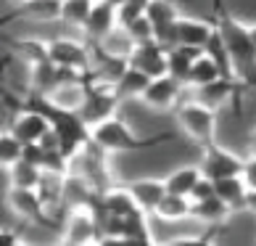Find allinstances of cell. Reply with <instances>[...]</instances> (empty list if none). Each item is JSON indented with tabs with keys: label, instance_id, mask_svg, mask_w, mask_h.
Instances as JSON below:
<instances>
[{
	"label": "cell",
	"instance_id": "1",
	"mask_svg": "<svg viewBox=\"0 0 256 246\" xmlns=\"http://www.w3.org/2000/svg\"><path fill=\"white\" fill-rule=\"evenodd\" d=\"M216 30H220L224 48L230 53L232 69L246 90H256V45L251 40V30L243 22H238L227 8H220L212 14Z\"/></svg>",
	"mask_w": 256,
	"mask_h": 246
},
{
	"label": "cell",
	"instance_id": "2",
	"mask_svg": "<svg viewBox=\"0 0 256 246\" xmlns=\"http://www.w3.org/2000/svg\"><path fill=\"white\" fill-rule=\"evenodd\" d=\"M177 132H158L150 138H140L132 132V127L127 125L119 114H114L108 119L92 125V143L100 146L106 154H132V151H146V148H156L164 146L169 140H174Z\"/></svg>",
	"mask_w": 256,
	"mask_h": 246
},
{
	"label": "cell",
	"instance_id": "3",
	"mask_svg": "<svg viewBox=\"0 0 256 246\" xmlns=\"http://www.w3.org/2000/svg\"><path fill=\"white\" fill-rule=\"evenodd\" d=\"M177 125L180 132L196 143L198 148H204L216 140V114L214 106H208L204 101H185L177 106Z\"/></svg>",
	"mask_w": 256,
	"mask_h": 246
},
{
	"label": "cell",
	"instance_id": "4",
	"mask_svg": "<svg viewBox=\"0 0 256 246\" xmlns=\"http://www.w3.org/2000/svg\"><path fill=\"white\" fill-rule=\"evenodd\" d=\"M119 93L116 88H114V82H100V80H92L90 82V90H88V98H84V103L80 106L77 114L88 122V125H98V122L114 117L119 111Z\"/></svg>",
	"mask_w": 256,
	"mask_h": 246
},
{
	"label": "cell",
	"instance_id": "5",
	"mask_svg": "<svg viewBox=\"0 0 256 246\" xmlns=\"http://www.w3.org/2000/svg\"><path fill=\"white\" fill-rule=\"evenodd\" d=\"M243 164H246L243 156L232 154L230 148L220 146L216 140L201 148V162H198L204 177H208V180H222V177L243 175Z\"/></svg>",
	"mask_w": 256,
	"mask_h": 246
},
{
	"label": "cell",
	"instance_id": "6",
	"mask_svg": "<svg viewBox=\"0 0 256 246\" xmlns=\"http://www.w3.org/2000/svg\"><path fill=\"white\" fill-rule=\"evenodd\" d=\"M100 220L92 204H77L69 206V217L64 222V243H88V241H100Z\"/></svg>",
	"mask_w": 256,
	"mask_h": 246
},
{
	"label": "cell",
	"instance_id": "7",
	"mask_svg": "<svg viewBox=\"0 0 256 246\" xmlns=\"http://www.w3.org/2000/svg\"><path fill=\"white\" fill-rule=\"evenodd\" d=\"M6 201H8V206H11L18 217H24L26 222L42 225V228H48V225H50L48 204H45V198L40 196V191H37V188L11 185V188L6 191Z\"/></svg>",
	"mask_w": 256,
	"mask_h": 246
},
{
	"label": "cell",
	"instance_id": "8",
	"mask_svg": "<svg viewBox=\"0 0 256 246\" xmlns=\"http://www.w3.org/2000/svg\"><path fill=\"white\" fill-rule=\"evenodd\" d=\"M50 48V61L58 69H72V72H84L92 74V51L84 48L74 37H56L48 43Z\"/></svg>",
	"mask_w": 256,
	"mask_h": 246
},
{
	"label": "cell",
	"instance_id": "9",
	"mask_svg": "<svg viewBox=\"0 0 256 246\" xmlns=\"http://www.w3.org/2000/svg\"><path fill=\"white\" fill-rule=\"evenodd\" d=\"M130 66L146 72L148 77H161L169 72V45L158 40H143L132 45L130 53Z\"/></svg>",
	"mask_w": 256,
	"mask_h": 246
},
{
	"label": "cell",
	"instance_id": "10",
	"mask_svg": "<svg viewBox=\"0 0 256 246\" xmlns=\"http://www.w3.org/2000/svg\"><path fill=\"white\" fill-rule=\"evenodd\" d=\"M182 88H185V82H180L177 77H172V74H161V77L150 80V85L146 88L140 101L154 111H172V109L180 106Z\"/></svg>",
	"mask_w": 256,
	"mask_h": 246
},
{
	"label": "cell",
	"instance_id": "11",
	"mask_svg": "<svg viewBox=\"0 0 256 246\" xmlns=\"http://www.w3.org/2000/svg\"><path fill=\"white\" fill-rule=\"evenodd\" d=\"M146 14L150 19V24H154L156 40L164 45H174V30H177L180 16H182L177 11L174 0H148Z\"/></svg>",
	"mask_w": 256,
	"mask_h": 246
},
{
	"label": "cell",
	"instance_id": "12",
	"mask_svg": "<svg viewBox=\"0 0 256 246\" xmlns=\"http://www.w3.org/2000/svg\"><path fill=\"white\" fill-rule=\"evenodd\" d=\"M50 130H53V125H50L48 114H42V111H37V109H18V114L11 122V132L24 146L40 143Z\"/></svg>",
	"mask_w": 256,
	"mask_h": 246
},
{
	"label": "cell",
	"instance_id": "13",
	"mask_svg": "<svg viewBox=\"0 0 256 246\" xmlns=\"http://www.w3.org/2000/svg\"><path fill=\"white\" fill-rule=\"evenodd\" d=\"M214 32H216L214 19L212 22H201V19H193V16H180L177 30H174V45H188V48H196V51H206Z\"/></svg>",
	"mask_w": 256,
	"mask_h": 246
},
{
	"label": "cell",
	"instance_id": "14",
	"mask_svg": "<svg viewBox=\"0 0 256 246\" xmlns=\"http://www.w3.org/2000/svg\"><path fill=\"white\" fill-rule=\"evenodd\" d=\"M119 30V22H116V6L111 3V0H96V8H92L90 14V22L84 27V35L90 37V40H106L108 35H114Z\"/></svg>",
	"mask_w": 256,
	"mask_h": 246
},
{
	"label": "cell",
	"instance_id": "15",
	"mask_svg": "<svg viewBox=\"0 0 256 246\" xmlns=\"http://www.w3.org/2000/svg\"><path fill=\"white\" fill-rule=\"evenodd\" d=\"M61 11H64V0H26V3L16 6L11 19H26V22H37V24H53V22H61Z\"/></svg>",
	"mask_w": 256,
	"mask_h": 246
},
{
	"label": "cell",
	"instance_id": "16",
	"mask_svg": "<svg viewBox=\"0 0 256 246\" xmlns=\"http://www.w3.org/2000/svg\"><path fill=\"white\" fill-rule=\"evenodd\" d=\"M127 188H130V193L135 196V201H138V206L143 212H154L156 204L166 196L164 177H161V180H158V177H140V180L127 183Z\"/></svg>",
	"mask_w": 256,
	"mask_h": 246
},
{
	"label": "cell",
	"instance_id": "17",
	"mask_svg": "<svg viewBox=\"0 0 256 246\" xmlns=\"http://www.w3.org/2000/svg\"><path fill=\"white\" fill-rule=\"evenodd\" d=\"M154 214L161 222H180V220H190L193 217V201L190 196H180V193H169L156 204Z\"/></svg>",
	"mask_w": 256,
	"mask_h": 246
},
{
	"label": "cell",
	"instance_id": "18",
	"mask_svg": "<svg viewBox=\"0 0 256 246\" xmlns=\"http://www.w3.org/2000/svg\"><path fill=\"white\" fill-rule=\"evenodd\" d=\"M214 183H216V196H220L232 212L246 209V204H248V185H246L243 175L222 177V180H214Z\"/></svg>",
	"mask_w": 256,
	"mask_h": 246
},
{
	"label": "cell",
	"instance_id": "19",
	"mask_svg": "<svg viewBox=\"0 0 256 246\" xmlns=\"http://www.w3.org/2000/svg\"><path fill=\"white\" fill-rule=\"evenodd\" d=\"M150 80L154 77H148L146 72L135 69V66H127V69L119 74V80L114 82V88H116L122 101H140L143 93H146V88L150 85Z\"/></svg>",
	"mask_w": 256,
	"mask_h": 246
},
{
	"label": "cell",
	"instance_id": "20",
	"mask_svg": "<svg viewBox=\"0 0 256 246\" xmlns=\"http://www.w3.org/2000/svg\"><path fill=\"white\" fill-rule=\"evenodd\" d=\"M230 214H232V209L220 196H208V198H201V201H193V217L190 220H198V222L208 225V228H214V225H222Z\"/></svg>",
	"mask_w": 256,
	"mask_h": 246
},
{
	"label": "cell",
	"instance_id": "21",
	"mask_svg": "<svg viewBox=\"0 0 256 246\" xmlns=\"http://www.w3.org/2000/svg\"><path fill=\"white\" fill-rule=\"evenodd\" d=\"M198 53H204V51L188 48V45H169V72L166 74H172V77L188 85V74H190Z\"/></svg>",
	"mask_w": 256,
	"mask_h": 246
},
{
	"label": "cell",
	"instance_id": "22",
	"mask_svg": "<svg viewBox=\"0 0 256 246\" xmlns=\"http://www.w3.org/2000/svg\"><path fill=\"white\" fill-rule=\"evenodd\" d=\"M201 177H204L201 167L190 164V167H180V169H174V172H169V175L164 177V183H166V191H169V193L190 196L193 188H196V183L201 180Z\"/></svg>",
	"mask_w": 256,
	"mask_h": 246
},
{
	"label": "cell",
	"instance_id": "23",
	"mask_svg": "<svg viewBox=\"0 0 256 246\" xmlns=\"http://www.w3.org/2000/svg\"><path fill=\"white\" fill-rule=\"evenodd\" d=\"M216 80H224L220 64H216L206 51L198 53L193 69H190V74H188V85H193V88H204V85H212V82H216Z\"/></svg>",
	"mask_w": 256,
	"mask_h": 246
},
{
	"label": "cell",
	"instance_id": "24",
	"mask_svg": "<svg viewBox=\"0 0 256 246\" xmlns=\"http://www.w3.org/2000/svg\"><path fill=\"white\" fill-rule=\"evenodd\" d=\"M96 8V0H64V11H61V22L72 30L84 32V27L90 22V14Z\"/></svg>",
	"mask_w": 256,
	"mask_h": 246
},
{
	"label": "cell",
	"instance_id": "25",
	"mask_svg": "<svg viewBox=\"0 0 256 246\" xmlns=\"http://www.w3.org/2000/svg\"><path fill=\"white\" fill-rule=\"evenodd\" d=\"M3 172L11 177V185H22V188H37L42 180V167H37L32 162H26V159H18L14 162L11 167H6Z\"/></svg>",
	"mask_w": 256,
	"mask_h": 246
},
{
	"label": "cell",
	"instance_id": "26",
	"mask_svg": "<svg viewBox=\"0 0 256 246\" xmlns=\"http://www.w3.org/2000/svg\"><path fill=\"white\" fill-rule=\"evenodd\" d=\"M18 159H24V143L11 130H3V135H0V164L6 169L14 162H18Z\"/></svg>",
	"mask_w": 256,
	"mask_h": 246
},
{
	"label": "cell",
	"instance_id": "27",
	"mask_svg": "<svg viewBox=\"0 0 256 246\" xmlns=\"http://www.w3.org/2000/svg\"><path fill=\"white\" fill-rule=\"evenodd\" d=\"M143 214V209H138L124 217V241H154V233L148 230Z\"/></svg>",
	"mask_w": 256,
	"mask_h": 246
},
{
	"label": "cell",
	"instance_id": "28",
	"mask_svg": "<svg viewBox=\"0 0 256 246\" xmlns=\"http://www.w3.org/2000/svg\"><path fill=\"white\" fill-rule=\"evenodd\" d=\"M243 180L248 185V191H256V154H251L243 164Z\"/></svg>",
	"mask_w": 256,
	"mask_h": 246
},
{
	"label": "cell",
	"instance_id": "29",
	"mask_svg": "<svg viewBox=\"0 0 256 246\" xmlns=\"http://www.w3.org/2000/svg\"><path fill=\"white\" fill-rule=\"evenodd\" d=\"M246 212L256 214V191H248V204H246Z\"/></svg>",
	"mask_w": 256,
	"mask_h": 246
},
{
	"label": "cell",
	"instance_id": "30",
	"mask_svg": "<svg viewBox=\"0 0 256 246\" xmlns=\"http://www.w3.org/2000/svg\"><path fill=\"white\" fill-rule=\"evenodd\" d=\"M248 148H251V154H256V127L251 130V135H248Z\"/></svg>",
	"mask_w": 256,
	"mask_h": 246
},
{
	"label": "cell",
	"instance_id": "31",
	"mask_svg": "<svg viewBox=\"0 0 256 246\" xmlns=\"http://www.w3.org/2000/svg\"><path fill=\"white\" fill-rule=\"evenodd\" d=\"M220 8H224V0H212V14H216Z\"/></svg>",
	"mask_w": 256,
	"mask_h": 246
},
{
	"label": "cell",
	"instance_id": "32",
	"mask_svg": "<svg viewBox=\"0 0 256 246\" xmlns=\"http://www.w3.org/2000/svg\"><path fill=\"white\" fill-rule=\"evenodd\" d=\"M248 30H251V40H254V45H256V24H251Z\"/></svg>",
	"mask_w": 256,
	"mask_h": 246
},
{
	"label": "cell",
	"instance_id": "33",
	"mask_svg": "<svg viewBox=\"0 0 256 246\" xmlns=\"http://www.w3.org/2000/svg\"><path fill=\"white\" fill-rule=\"evenodd\" d=\"M14 3H16V6H22V3H26V0H14Z\"/></svg>",
	"mask_w": 256,
	"mask_h": 246
}]
</instances>
